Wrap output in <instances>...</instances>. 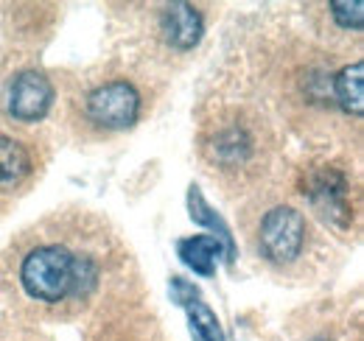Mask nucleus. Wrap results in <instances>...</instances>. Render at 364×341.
Instances as JSON below:
<instances>
[{
  "label": "nucleus",
  "mask_w": 364,
  "mask_h": 341,
  "mask_svg": "<svg viewBox=\"0 0 364 341\" xmlns=\"http://www.w3.org/2000/svg\"><path fill=\"white\" fill-rule=\"evenodd\" d=\"M202 31H205L202 11L191 3H171L160 14V34L174 50H191L202 40Z\"/></svg>",
  "instance_id": "nucleus-7"
},
{
  "label": "nucleus",
  "mask_w": 364,
  "mask_h": 341,
  "mask_svg": "<svg viewBox=\"0 0 364 341\" xmlns=\"http://www.w3.org/2000/svg\"><path fill=\"white\" fill-rule=\"evenodd\" d=\"M34 170L37 163L31 146L0 129V190H20Z\"/></svg>",
  "instance_id": "nucleus-8"
},
{
  "label": "nucleus",
  "mask_w": 364,
  "mask_h": 341,
  "mask_svg": "<svg viewBox=\"0 0 364 341\" xmlns=\"http://www.w3.org/2000/svg\"><path fill=\"white\" fill-rule=\"evenodd\" d=\"M362 0H331L328 3V14H331V20L342 28V31H362Z\"/></svg>",
  "instance_id": "nucleus-13"
},
{
  "label": "nucleus",
  "mask_w": 364,
  "mask_h": 341,
  "mask_svg": "<svg viewBox=\"0 0 364 341\" xmlns=\"http://www.w3.org/2000/svg\"><path fill=\"white\" fill-rule=\"evenodd\" d=\"M14 283L46 310L82 308L101 283V255L76 238L37 235L17 252Z\"/></svg>",
  "instance_id": "nucleus-1"
},
{
  "label": "nucleus",
  "mask_w": 364,
  "mask_h": 341,
  "mask_svg": "<svg viewBox=\"0 0 364 341\" xmlns=\"http://www.w3.org/2000/svg\"><path fill=\"white\" fill-rule=\"evenodd\" d=\"M196 151L219 182L228 188H244L267 168L272 157V137L258 112L247 107H225L202 124Z\"/></svg>",
  "instance_id": "nucleus-2"
},
{
  "label": "nucleus",
  "mask_w": 364,
  "mask_h": 341,
  "mask_svg": "<svg viewBox=\"0 0 364 341\" xmlns=\"http://www.w3.org/2000/svg\"><path fill=\"white\" fill-rule=\"evenodd\" d=\"M309 247V221L291 205H272L258 218L255 249L269 266L289 269Z\"/></svg>",
  "instance_id": "nucleus-3"
},
{
  "label": "nucleus",
  "mask_w": 364,
  "mask_h": 341,
  "mask_svg": "<svg viewBox=\"0 0 364 341\" xmlns=\"http://www.w3.org/2000/svg\"><path fill=\"white\" fill-rule=\"evenodd\" d=\"M53 85L46 73L23 70L6 90V115L17 124H40L53 107Z\"/></svg>",
  "instance_id": "nucleus-6"
},
{
  "label": "nucleus",
  "mask_w": 364,
  "mask_h": 341,
  "mask_svg": "<svg viewBox=\"0 0 364 341\" xmlns=\"http://www.w3.org/2000/svg\"><path fill=\"white\" fill-rule=\"evenodd\" d=\"M188 205H191V218H196V221H202V224H208V227L219 229V241H222V247H225V255H228V260L232 263V257H235V244H232V235H230L228 224H225L219 215L208 207V202L202 199V193H199L196 188H191Z\"/></svg>",
  "instance_id": "nucleus-11"
},
{
  "label": "nucleus",
  "mask_w": 364,
  "mask_h": 341,
  "mask_svg": "<svg viewBox=\"0 0 364 341\" xmlns=\"http://www.w3.org/2000/svg\"><path fill=\"white\" fill-rule=\"evenodd\" d=\"M306 199L325 221L348 227L353 218V190L348 173L336 166H317L306 173Z\"/></svg>",
  "instance_id": "nucleus-5"
},
{
  "label": "nucleus",
  "mask_w": 364,
  "mask_h": 341,
  "mask_svg": "<svg viewBox=\"0 0 364 341\" xmlns=\"http://www.w3.org/2000/svg\"><path fill=\"white\" fill-rule=\"evenodd\" d=\"M177 252L188 269H193L202 277H213L216 274V257L222 255V244L216 235H191V238H182L177 244Z\"/></svg>",
  "instance_id": "nucleus-10"
},
{
  "label": "nucleus",
  "mask_w": 364,
  "mask_h": 341,
  "mask_svg": "<svg viewBox=\"0 0 364 341\" xmlns=\"http://www.w3.org/2000/svg\"><path fill=\"white\" fill-rule=\"evenodd\" d=\"M188 310H191V325H193V333L199 341H225V333L219 328V319L216 313L199 302V299H191L188 302Z\"/></svg>",
  "instance_id": "nucleus-12"
},
{
  "label": "nucleus",
  "mask_w": 364,
  "mask_h": 341,
  "mask_svg": "<svg viewBox=\"0 0 364 341\" xmlns=\"http://www.w3.org/2000/svg\"><path fill=\"white\" fill-rule=\"evenodd\" d=\"M140 112H143L140 90L124 76L98 82L82 98V115H85L87 126L98 129L104 134L132 129Z\"/></svg>",
  "instance_id": "nucleus-4"
},
{
  "label": "nucleus",
  "mask_w": 364,
  "mask_h": 341,
  "mask_svg": "<svg viewBox=\"0 0 364 341\" xmlns=\"http://www.w3.org/2000/svg\"><path fill=\"white\" fill-rule=\"evenodd\" d=\"M331 92H333V101L342 107V112L353 115V118H362L364 112V65L362 62H353V65H345L342 70L333 73L331 79Z\"/></svg>",
  "instance_id": "nucleus-9"
}]
</instances>
